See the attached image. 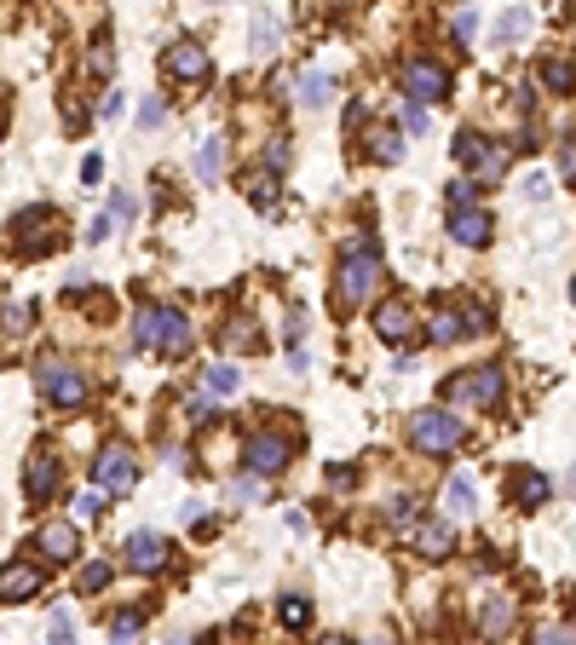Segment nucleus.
<instances>
[{"instance_id": "1", "label": "nucleus", "mask_w": 576, "mask_h": 645, "mask_svg": "<svg viewBox=\"0 0 576 645\" xmlns=\"http://www.w3.org/2000/svg\"><path fill=\"white\" fill-rule=\"evenodd\" d=\"M133 346L138 352H167L179 357L184 346H191V323H184V311H167V306H150L133 318Z\"/></svg>"}, {"instance_id": "42", "label": "nucleus", "mask_w": 576, "mask_h": 645, "mask_svg": "<svg viewBox=\"0 0 576 645\" xmlns=\"http://www.w3.org/2000/svg\"><path fill=\"white\" fill-rule=\"evenodd\" d=\"M449 35H456V41H473V35H478V18L461 6V12H456V29H449Z\"/></svg>"}, {"instance_id": "35", "label": "nucleus", "mask_w": 576, "mask_h": 645, "mask_svg": "<svg viewBox=\"0 0 576 645\" xmlns=\"http://www.w3.org/2000/svg\"><path fill=\"white\" fill-rule=\"evenodd\" d=\"M0 328H6V335H29V328H35V306H6L0 311Z\"/></svg>"}, {"instance_id": "10", "label": "nucleus", "mask_w": 576, "mask_h": 645, "mask_svg": "<svg viewBox=\"0 0 576 645\" xmlns=\"http://www.w3.org/2000/svg\"><path fill=\"white\" fill-rule=\"evenodd\" d=\"M58 484H64V467H58V455L35 450V455H29V467H24V496H29V501H52Z\"/></svg>"}, {"instance_id": "18", "label": "nucleus", "mask_w": 576, "mask_h": 645, "mask_svg": "<svg viewBox=\"0 0 576 645\" xmlns=\"http://www.w3.org/2000/svg\"><path fill=\"white\" fill-rule=\"evenodd\" d=\"M444 513L449 518H473L478 513V490H473V479H467V473H449L444 479Z\"/></svg>"}, {"instance_id": "4", "label": "nucleus", "mask_w": 576, "mask_h": 645, "mask_svg": "<svg viewBox=\"0 0 576 645\" xmlns=\"http://www.w3.org/2000/svg\"><path fill=\"white\" fill-rule=\"evenodd\" d=\"M35 386L46 392V403H52V409H81L92 398V381H87L81 369L58 364V357H41V364H35Z\"/></svg>"}, {"instance_id": "9", "label": "nucleus", "mask_w": 576, "mask_h": 645, "mask_svg": "<svg viewBox=\"0 0 576 645\" xmlns=\"http://www.w3.org/2000/svg\"><path fill=\"white\" fill-rule=\"evenodd\" d=\"M242 461H248V473H260V479L283 473V467H288V438L254 432V438H248V450H242Z\"/></svg>"}, {"instance_id": "6", "label": "nucleus", "mask_w": 576, "mask_h": 645, "mask_svg": "<svg viewBox=\"0 0 576 645\" xmlns=\"http://www.w3.org/2000/svg\"><path fill=\"white\" fill-rule=\"evenodd\" d=\"M456 162L473 173L478 185H496L507 173V162H513V150H502V145H490L485 133H456Z\"/></svg>"}, {"instance_id": "44", "label": "nucleus", "mask_w": 576, "mask_h": 645, "mask_svg": "<svg viewBox=\"0 0 576 645\" xmlns=\"http://www.w3.org/2000/svg\"><path fill=\"white\" fill-rule=\"evenodd\" d=\"M104 179V156H87L81 162V185H99Z\"/></svg>"}, {"instance_id": "34", "label": "nucleus", "mask_w": 576, "mask_h": 645, "mask_svg": "<svg viewBox=\"0 0 576 645\" xmlns=\"http://www.w3.org/2000/svg\"><path fill=\"white\" fill-rule=\"evenodd\" d=\"M398 128L421 138V133H427V104H421V99H403V109H398Z\"/></svg>"}, {"instance_id": "47", "label": "nucleus", "mask_w": 576, "mask_h": 645, "mask_svg": "<svg viewBox=\"0 0 576 645\" xmlns=\"http://www.w3.org/2000/svg\"><path fill=\"white\" fill-rule=\"evenodd\" d=\"M571 300H576V282H571Z\"/></svg>"}, {"instance_id": "7", "label": "nucleus", "mask_w": 576, "mask_h": 645, "mask_svg": "<svg viewBox=\"0 0 576 645\" xmlns=\"http://www.w3.org/2000/svg\"><path fill=\"white\" fill-rule=\"evenodd\" d=\"M92 473H99V484L110 496H127L133 484H138V455L127 444H104L99 450V461H92Z\"/></svg>"}, {"instance_id": "13", "label": "nucleus", "mask_w": 576, "mask_h": 645, "mask_svg": "<svg viewBox=\"0 0 576 645\" xmlns=\"http://www.w3.org/2000/svg\"><path fill=\"white\" fill-rule=\"evenodd\" d=\"M12 237H18L24 254H35L41 242L52 248V208H24L18 219H12Z\"/></svg>"}, {"instance_id": "46", "label": "nucleus", "mask_w": 576, "mask_h": 645, "mask_svg": "<svg viewBox=\"0 0 576 645\" xmlns=\"http://www.w3.org/2000/svg\"><path fill=\"white\" fill-rule=\"evenodd\" d=\"M524 196L542 202V196H548V179H542V173H531V179H524Z\"/></svg>"}, {"instance_id": "31", "label": "nucleus", "mask_w": 576, "mask_h": 645, "mask_svg": "<svg viewBox=\"0 0 576 645\" xmlns=\"http://www.w3.org/2000/svg\"><path fill=\"white\" fill-rule=\"evenodd\" d=\"M237 386H242V369H237V364H213V369H208V392H220V398H231Z\"/></svg>"}, {"instance_id": "41", "label": "nucleus", "mask_w": 576, "mask_h": 645, "mask_svg": "<svg viewBox=\"0 0 576 645\" xmlns=\"http://www.w3.org/2000/svg\"><path fill=\"white\" fill-rule=\"evenodd\" d=\"M478 196V179H456L449 185V208H461V202H473Z\"/></svg>"}, {"instance_id": "39", "label": "nucleus", "mask_w": 576, "mask_h": 645, "mask_svg": "<svg viewBox=\"0 0 576 645\" xmlns=\"http://www.w3.org/2000/svg\"><path fill=\"white\" fill-rule=\"evenodd\" d=\"M138 622H145V611H116V617H110V634L127 640V634H138Z\"/></svg>"}, {"instance_id": "8", "label": "nucleus", "mask_w": 576, "mask_h": 645, "mask_svg": "<svg viewBox=\"0 0 576 645\" xmlns=\"http://www.w3.org/2000/svg\"><path fill=\"white\" fill-rule=\"evenodd\" d=\"M403 92L421 99V104H439L449 92V70L432 64V58H410V64H403Z\"/></svg>"}, {"instance_id": "11", "label": "nucleus", "mask_w": 576, "mask_h": 645, "mask_svg": "<svg viewBox=\"0 0 576 645\" xmlns=\"http://www.w3.org/2000/svg\"><path fill=\"white\" fill-rule=\"evenodd\" d=\"M548 496H553L548 473H536V467H513V473H507V501H513V507L531 513V507H542Z\"/></svg>"}, {"instance_id": "33", "label": "nucleus", "mask_w": 576, "mask_h": 645, "mask_svg": "<svg viewBox=\"0 0 576 645\" xmlns=\"http://www.w3.org/2000/svg\"><path fill=\"white\" fill-rule=\"evenodd\" d=\"M104 496H110L104 484H92V490H81V501H75V518H92V525H99V518H104V507H110Z\"/></svg>"}, {"instance_id": "3", "label": "nucleus", "mask_w": 576, "mask_h": 645, "mask_svg": "<svg viewBox=\"0 0 576 645\" xmlns=\"http://www.w3.org/2000/svg\"><path fill=\"white\" fill-rule=\"evenodd\" d=\"M502 398H507V375L496 364H478L444 381V403H461V409H502Z\"/></svg>"}, {"instance_id": "25", "label": "nucleus", "mask_w": 576, "mask_h": 645, "mask_svg": "<svg viewBox=\"0 0 576 645\" xmlns=\"http://www.w3.org/2000/svg\"><path fill=\"white\" fill-rule=\"evenodd\" d=\"M369 156H375V162H398L403 156V128H369Z\"/></svg>"}, {"instance_id": "40", "label": "nucleus", "mask_w": 576, "mask_h": 645, "mask_svg": "<svg viewBox=\"0 0 576 645\" xmlns=\"http://www.w3.org/2000/svg\"><path fill=\"white\" fill-rule=\"evenodd\" d=\"M162 116H167V104H162V99H145V104H138V128H156Z\"/></svg>"}, {"instance_id": "5", "label": "nucleus", "mask_w": 576, "mask_h": 645, "mask_svg": "<svg viewBox=\"0 0 576 645\" xmlns=\"http://www.w3.org/2000/svg\"><path fill=\"white\" fill-rule=\"evenodd\" d=\"M410 444L421 455H449L461 450V421L449 409H415L410 415Z\"/></svg>"}, {"instance_id": "32", "label": "nucleus", "mask_w": 576, "mask_h": 645, "mask_svg": "<svg viewBox=\"0 0 576 645\" xmlns=\"http://www.w3.org/2000/svg\"><path fill=\"white\" fill-rule=\"evenodd\" d=\"M277 622H283L288 634H300V628L311 622V600H283V605H277Z\"/></svg>"}, {"instance_id": "26", "label": "nucleus", "mask_w": 576, "mask_h": 645, "mask_svg": "<svg viewBox=\"0 0 576 645\" xmlns=\"http://www.w3.org/2000/svg\"><path fill=\"white\" fill-rule=\"evenodd\" d=\"M496 35H502V46H524V35H531V12L524 6H513L496 18Z\"/></svg>"}, {"instance_id": "2", "label": "nucleus", "mask_w": 576, "mask_h": 645, "mask_svg": "<svg viewBox=\"0 0 576 645\" xmlns=\"http://www.w3.org/2000/svg\"><path fill=\"white\" fill-rule=\"evenodd\" d=\"M381 289V254L369 242H357L346 248V260H340V277H335V294H340V306L357 311V306H369V294Z\"/></svg>"}, {"instance_id": "27", "label": "nucleus", "mask_w": 576, "mask_h": 645, "mask_svg": "<svg viewBox=\"0 0 576 645\" xmlns=\"http://www.w3.org/2000/svg\"><path fill=\"white\" fill-rule=\"evenodd\" d=\"M220 340L231 346V352H254V346H260V328H254V318H231V323L220 328Z\"/></svg>"}, {"instance_id": "29", "label": "nucleus", "mask_w": 576, "mask_h": 645, "mask_svg": "<svg viewBox=\"0 0 576 645\" xmlns=\"http://www.w3.org/2000/svg\"><path fill=\"white\" fill-rule=\"evenodd\" d=\"M467 335V323H461V311H439V318L427 323V340H439V346H456Z\"/></svg>"}, {"instance_id": "22", "label": "nucleus", "mask_w": 576, "mask_h": 645, "mask_svg": "<svg viewBox=\"0 0 576 645\" xmlns=\"http://www.w3.org/2000/svg\"><path fill=\"white\" fill-rule=\"evenodd\" d=\"M242 191L254 196L260 213H277V179H271L266 167H248V173H242Z\"/></svg>"}, {"instance_id": "45", "label": "nucleus", "mask_w": 576, "mask_h": 645, "mask_svg": "<svg viewBox=\"0 0 576 645\" xmlns=\"http://www.w3.org/2000/svg\"><path fill=\"white\" fill-rule=\"evenodd\" d=\"M116 213L133 219V213H138V196H133V191H116Z\"/></svg>"}, {"instance_id": "23", "label": "nucleus", "mask_w": 576, "mask_h": 645, "mask_svg": "<svg viewBox=\"0 0 576 645\" xmlns=\"http://www.w3.org/2000/svg\"><path fill=\"white\" fill-rule=\"evenodd\" d=\"M536 81L548 92H576V64H571V58H548V64L536 70Z\"/></svg>"}, {"instance_id": "20", "label": "nucleus", "mask_w": 576, "mask_h": 645, "mask_svg": "<svg viewBox=\"0 0 576 645\" xmlns=\"http://www.w3.org/2000/svg\"><path fill=\"white\" fill-rule=\"evenodd\" d=\"M519 622V605L507 600V593H490V605H485V617H478V628H485V640H502L507 628Z\"/></svg>"}, {"instance_id": "16", "label": "nucleus", "mask_w": 576, "mask_h": 645, "mask_svg": "<svg viewBox=\"0 0 576 645\" xmlns=\"http://www.w3.org/2000/svg\"><path fill=\"white\" fill-rule=\"evenodd\" d=\"M375 335H381V340H392V346L415 340V311L403 306V300H386V306L375 311Z\"/></svg>"}, {"instance_id": "43", "label": "nucleus", "mask_w": 576, "mask_h": 645, "mask_svg": "<svg viewBox=\"0 0 576 645\" xmlns=\"http://www.w3.org/2000/svg\"><path fill=\"white\" fill-rule=\"evenodd\" d=\"M87 64H92V70H99V75H110V70H116V52H110V46H104V41H99V46H92V58H87Z\"/></svg>"}, {"instance_id": "17", "label": "nucleus", "mask_w": 576, "mask_h": 645, "mask_svg": "<svg viewBox=\"0 0 576 645\" xmlns=\"http://www.w3.org/2000/svg\"><path fill=\"white\" fill-rule=\"evenodd\" d=\"M449 237L467 242V248H485V242H490V213H478L473 202H461L456 219H449Z\"/></svg>"}, {"instance_id": "19", "label": "nucleus", "mask_w": 576, "mask_h": 645, "mask_svg": "<svg viewBox=\"0 0 576 645\" xmlns=\"http://www.w3.org/2000/svg\"><path fill=\"white\" fill-rule=\"evenodd\" d=\"M29 593H41V571L35 564H6V571H0V600H29Z\"/></svg>"}, {"instance_id": "28", "label": "nucleus", "mask_w": 576, "mask_h": 645, "mask_svg": "<svg viewBox=\"0 0 576 645\" xmlns=\"http://www.w3.org/2000/svg\"><path fill=\"white\" fill-rule=\"evenodd\" d=\"M254 52H260V58L277 52V12H271V6L254 12Z\"/></svg>"}, {"instance_id": "24", "label": "nucleus", "mask_w": 576, "mask_h": 645, "mask_svg": "<svg viewBox=\"0 0 576 645\" xmlns=\"http://www.w3.org/2000/svg\"><path fill=\"white\" fill-rule=\"evenodd\" d=\"M329 99H335V81H329L323 70H306V75H300V104H306V109H323Z\"/></svg>"}, {"instance_id": "37", "label": "nucleus", "mask_w": 576, "mask_h": 645, "mask_svg": "<svg viewBox=\"0 0 576 645\" xmlns=\"http://www.w3.org/2000/svg\"><path fill=\"white\" fill-rule=\"evenodd\" d=\"M99 588H110V564H104V559H92L87 571H81V593H99Z\"/></svg>"}, {"instance_id": "15", "label": "nucleus", "mask_w": 576, "mask_h": 645, "mask_svg": "<svg viewBox=\"0 0 576 645\" xmlns=\"http://www.w3.org/2000/svg\"><path fill=\"white\" fill-rule=\"evenodd\" d=\"M167 554H174V547L156 536V530H138V536H127V564H133V571H145V576H150V571H162Z\"/></svg>"}, {"instance_id": "30", "label": "nucleus", "mask_w": 576, "mask_h": 645, "mask_svg": "<svg viewBox=\"0 0 576 645\" xmlns=\"http://www.w3.org/2000/svg\"><path fill=\"white\" fill-rule=\"evenodd\" d=\"M196 173H202V179H220V173H225V138H202Z\"/></svg>"}, {"instance_id": "38", "label": "nucleus", "mask_w": 576, "mask_h": 645, "mask_svg": "<svg viewBox=\"0 0 576 645\" xmlns=\"http://www.w3.org/2000/svg\"><path fill=\"white\" fill-rule=\"evenodd\" d=\"M415 518H421V501H410V496H398V501H392V525H398V530H410V525H415Z\"/></svg>"}, {"instance_id": "21", "label": "nucleus", "mask_w": 576, "mask_h": 645, "mask_svg": "<svg viewBox=\"0 0 576 645\" xmlns=\"http://www.w3.org/2000/svg\"><path fill=\"white\" fill-rule=\"evenodd\" d=\"M415 547H421V559H444L449 547H456V530L449 525H421V518H415Z\"/></svg>"}, {"instance_id": "12", "label": "nucleus", "mask_w": 576, "mask_h": 645, "mask_svg": "<svg viewBox=\"0 0 576 645\" xmlns=\"http://www.w3.org/2000/svg\"><path fill=\"white\" fill-rule=\"evenodd\" d=\"M162 70L174 75V81H208V52H202L196 41H179V46H167V58H162Z\"/></svg>"}, {"instance_id": "14", "label": "nucleus", "mask_w": 576, "mask_h": 645, "mask_svg": "<svg viewBox=\"0 0 576 645\" xmlns=\"http://www.w3.org/2000/svg\"><path fill=\"white\" fill-rule=\"evenodd\" d=\"M35 547L52 564H70L75 554H81V536H75V525H64V518H52V525H41V536H35Z\"/></svg>"}, {"instance_id": "36", "label": "nucleus", "mask_w": 576, "mask_h": 645, "mask_svg": "<svg viewBox=\"0 0 576 645\" xmlns=\"http://www.w3.org/2000/svg\"><path fill=\"white\" fill-rule=\"evenodd\" d=\"M559 173H565V185H576V128L559 138Z\"/></svg>"}]
</instances>
